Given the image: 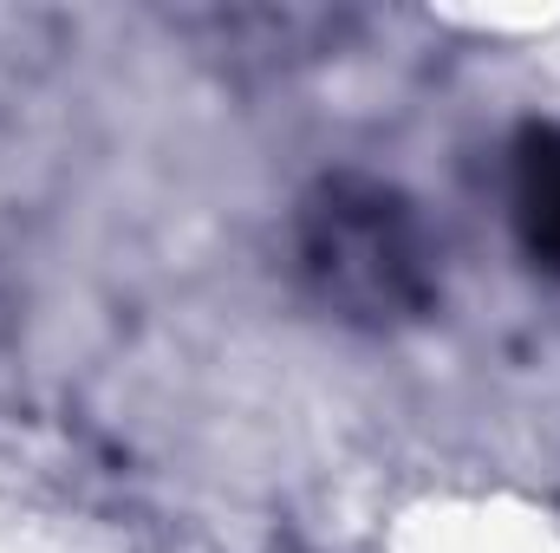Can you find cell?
<instances>
[{
    "instance_id": "obj_1",
    "label": "cell",
    "mask_w": 560,
    "mask_h": 553,
    "mask_svg": "<svg viewBox=\"0 0 560 553\" xmlns=\"http://www.w3.org/2000/svg\"><path fill=\"white\" fill-rule=\"evenodd\" d=\"M293 268L306 293L365 332L411 326L436 306V248L418 202L378 176H319L293 215Z\"/></svg>"
},
{
    "instance_id": "obj_2",
    "label": "cell",
    "mask_w": 560,
    "mask_h": 553,
    "mask_svg": "<svg viewBox=\"0 0 560 553\" xmlns=\"http://www.w3.org/2000/svg\"><path fill=\"white\" fill-rule=\"evenodd\" d=\"M509 196H515V235L535 255V268L560 280V125H528L509 150Z\"/></svg>"
}]
</instances>
